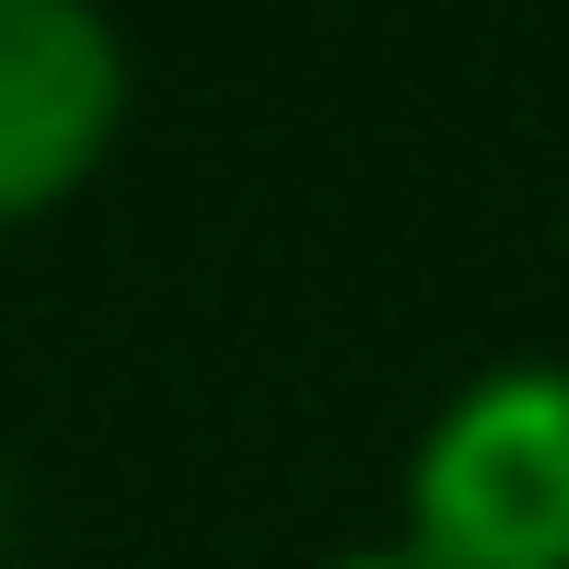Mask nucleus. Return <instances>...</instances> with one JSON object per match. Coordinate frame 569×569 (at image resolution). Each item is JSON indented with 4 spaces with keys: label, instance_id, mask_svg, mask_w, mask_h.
<instances>
[{
    "label": "nucleus",
    "instance_id": "nucleus-1",
    "mask_svg": "<svg viewBox=\"0 0 569 569\" xmlns=\"http://www.w3.org/2000/svg\"><path fill=\"white\" fill-rule=\"evenodd\" d=\"M419 569H569V372L500 360L407 453V535Z\"/></svg>",
    "mask_w": 569,
    "mask_h": 569
},
{
    "label": "nucleus",
    "instance_id": "nucleus-3",
    "mask_svg": "<svg viewBox=\"0 0 569 569\" xmlns=\"http://www.w3.org/2000/svg\"><path fill=\"white\" fill-rule=\"evenodd\" d=\"M326 569H419V558H407V547H338Z\"/></svg>",
    "mask_w": 569,
    "mask_h": 569
},
{
    "label": "nucleus",
    "instance_id": "nucleus-2",
    "mask_svg": "<svg viewBox=\"0 0 569 569\" xmlns=\"http://www.w3.org/2000/svg\"><path fill=\"white\" fill-rule=\"evenodd\" d=\"M128 128V47L93 0H0V232L70 210Z\"/></svg>",
    "mask_w": 569,
    "mask_h": 569
}]
</instances>
